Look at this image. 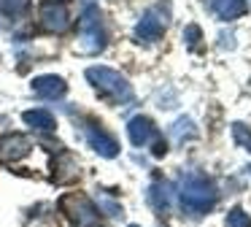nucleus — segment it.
<instances>
[{
  "instance_id": "f257e3e1",
  "label": "nucleus",
  "mask_w": 251,
  "mask_h": 227,
  "mask_svg": "<svg viewBox=\"0 0 251 227\" xmlns=\"http://www.w3.org/2000/svg\"><path fill=\"white\" fill-rule=\"evenodd\" d=\"M178 198H181V208L186 211L189 216H202L216 205V187L208 176L202 173H186L181 178V189H178Z\"/></svg>"
},
{
  "instance_id": "f03ea898",
  "label": "nucleus",
  "mask_w": 251,
  "mask_h": 227,
  "mask_svg": "<svg viewBox=\"0 0 251 227\" xmlns=\"http://www.w3.org/2000/svg\"><path fill=\"white\" fill-rule=\"evenodd\" d=\"M87 79L100 95H105L111 103H130L132 100V86L130 81L122 73L111 68H103V65H95V68H87Z\"/></svg>"
},
{
  "instance_id": "7ed1b4c3",
  "label": "nucleus",
  "mask_w": 251,
  "mask_h": 227,
  "mask_svg": "<svg viewBox=\"0 0 251 227\" xmlns=\"http://www.w3.org/2000/svg\"><path fill=\"white\" fill-rule=\"evenodd\" d=\"M78 49L84 54H98L105 49V27L98 5H87L78 25Z\"/></svg>"
},
{
  "instance_id": "20e7f679",
  "label": "nucleus",
  "mask_w": 251,
  "mask_h": 227,
  "mask_svg": "<svg viewBox=\"0 0 251 227\" xmlns=\"http://www.w3.org/2000/svg\"><path fill=\"white\" fill-rule=\"evenodd\" d=\"M60 208L68 214V219L73 222V227H95L98 225V211H95L92 200L78 195V192L65 195V198L60 200Z\"/></svg>"
},
{
  "instance_id": "39448f33",
  "label": "nucleus",
  "mask_w": 251,
  "mask_h": 227,
  "mask_svg": "<svg viewBox=\"0 0 251 227\" xmlns=\"http://www.w3.org/2000/svg\"><path fill=\"white\" fill-rule=\"evenodd\" d=\"M71 25V14H68L65 3H57V0H46L41 5V27L49 32H62Z\"/></svg>"
},
{
  "instance_id": "423d86ee",
  "label": "nucleus",
  "mask_w": 251,
  "mask_h": 227,
  "mask_svg": "<svg viewBox=\"0 0 251 227\" xmlns=\"http://www.w3.org/2000/svg\"><path fill=\"white\" fill-rule=\"evenodd\" d=\"M84 133H87L89 146H92L98 154H103V157H116V154H119V143H116V138L111 133H105L100 124L89 122L87 127H84Z\"/></svg>"
},
{
  "instance_id": "0eeeda50",
  "label": "nucleus",
  "mask_w": 251,
  "mask_h": 227,
  "mask_svg": "<svg viewBox=\"0 0 251 227\" xmlns=\"http://www.w3.org/2000/svg\"><path fill=\"white\" fill-rule=\"evenodd\" d=\"M165 22H168V19H159V16L154 14V8L146 11V14L141 16V22L135 25V38H138V41H146V43L159 41L162 32H165Z\"/></svg>"
},
{
  "instance_id": "6e6552de",
  "label": "nucleus",
  "mask_w": 251,
  "mask_h": 227,
  "mask_svg": "<svg viewBox=\"0 0 251 227\" xmlns=\"http://www.w3.org/2000/svg\"><path fill=\"white\" fill-rule=\"evenodd\" d=\"M149 203L157 214H168L173 208V187L168 181H154L149 187Z\"/></svg>"
},
{
  "instance_id": "1a4fd4ad",
  "label": "nucleus",
  "mask_w": 251,
  "mask_h": 227,
  "mask_svg": "<svg viewBox=\"0 0 251 227\" xmlns=\"http://www.w3.org/2000/svg\"><path fill=\"white\" fill-rule=\"evenodd\" d=\"M68 89V84L60 79V76H38V79L33 81V92L38 97H46V100H57V97H62Z\"/></svg>"
},
{
  "instance_id": "9d476101",
  "label": "nucleus",
  "mask_w": 251,
  "mask_h": 227,
  "mask_svg": "<svg viewBox=\"0 0 251 227\" xmlns=\"http://www.w3.org/2000/svg\"><path fill=\"white\" fill-rule=\"evenodd\" d=\"M127 135H130V141L135 146H146L149 141L157 138V130H154L151 119L146 116H132L130 124H127Z\"/></svg>"
},
{
  "instance_id": "9b49d317",
  "label": "nucleus",
  "mask_w": 251,
  "mask_h": 227,
  "mask_svg": "<svg viewBox=\"0 0 251 227\" xmlns=\"http://www.w3.org/2000/svg\"><path fill=\"white\" fill-rule=\"evenodd\" d=\"M211 3V8H213V14L219 16V19H224V22H229V19H238V16H243L246 14V0H208Z\"/></svg>"
},
{
  "instance_id": "f8f14e48",
  "label": "nucleus",
  "mask_w": 251,
  "mask_h": 227,
  "mask_svg": "<svg viewBox=\"0 0 251 227\" xmlns=\"http://www.w3.org/2000/svg\"><path fill=\"white\" fill-rule=\"evenodd\" d=\"M30 151V141L25 135H6V138L0 141V154L6 157V160H19Z\"/></svg>"
},
{
  "instance_id": "ddd939ff",
  "label": "nucleus",
  "mask_w": 251,
  "mask_h": 227,
  "mask_svg": "<svg viewBox=\"0 0 251 227\" xmlns=\"http://www.w3.org/2000/svg\"><path fill=\"white\" fill-rule=\"evenodd\" d=\"M73 178H78V162L71 154H60L54 160V181L65 184V181H73Z\"/></svg>"
},
{
  "instance_id": "4468645a",
  "label": "nucleus",
  "mask_w": 251,
  "mask_h": 227,
  "mask_svg": "<svg viewBox=\"0 0 251 227\" xmlns=\"http://www.w3.org/2000/svg\"><path fill=\"white\" fill-rule=\"evenodd\" d=\"M22 119L30 124V127L41 130V133H51V130H54V116H51L46 108H33V111H25Z\"/></svg>"
},
{
  "instance_id": "2eb2a0df",
  "label": "nucleus",
  "mask_w": 251,
  "mask_h": 227,
  "mask_svg": "<svg viewBox=\"0 0 251 227\" xmlns=\"http://www.w3.org/2000/svg\"><path fill=\"white\" fill-rule=\"evenodd\" d=\"M27 8H30V0H0V11L6 16H14V19L22 16Z\"/></svg>"
},
{
  "instance_id": "dca6fc26",
  "label": "nucleus",
  "mask_w": 251,
  "mask_h": 227,
  "mask_svg": "<svg viewBox=\"0 0 251 227\" xmlns=\"http://www.w3.org/2000/svg\"><path fill=\"white\" fill-rule=\"evenodd\" d=\"M232 138L238 146H243L246 151H251V130L246 127V124H240V122L232 124Z\"/></svg>"
},
{
  "instance_id": "f3484780",
  "label": "nucleus",
  "mask_w": 251,
  "mask_h": 227,
  "mask_svg": "<svg viewBox=\"0 0 251 227\" xmlns=\"http://www.w3.org/2000/svg\"><path fill=\"white\" fill-rule=\"evenodd\" d=\"M227 227H251V216L243 208H232L227 214Z\"/></svg>"
},
{
  "instance_id": "a211bd4d",
  "label": "nucleus",
  "mask_w": 251,
  "mask_h": 227,
  "mask_svg": "<svg viewBox=\"0 0 251 227\" xmlns=\"http://www.w3.org/2000/svg\"><path fill=\"white\" fill-rule=\"evenodd\" d=\"M173 135L178 141H184V135H189V138H195L197 130H195V122L192 119H178V122L173 124Z\"/></svg>"
},
{
  "instance_id": "6ab92c4d",
  "label": "nucleus",
  "mask_w": 251,
  "mask_h": 227,
  "mask_svg": "<svg viewBox=\"0 0 251 227\" xmlns=\"http://www.w3.org/2000/svg\"><path fill=\"white\" fill-rule=\"evenodd\" d=\"M200 41H202L200 27H197V25H189V27L184 30V43H186L189 49H197V46H200Z\"/></svg>"
},
{
  "instance_id": "aec40b11",
  "label": "nucleus",
  "mask_w": 251,
  "mask_h": 227,
  "mask_svg": "<svg viewBox=\"0 0 251 227\" xmlns=\"http://www.w3.org/2000/svg\"><path fill=\"white\" fill-rule=\"evenodd\" d=\"M98 203H100V208H103L108 216H119L122 214V205L116 203V200H111L108 195H98Z\"/></svg>"
},
{
  "instance_id": "412c9836",
  "label": "nucleus",
  "mask_w": 251,
  "mask_h": 227,
  "mask_svg": "<svg viewBox=\"0 0 251 227\" xmlns=\"http://www.w3.org/2000/svg\"><path fill=\"white\" fill-rule=\"evenodd\" d=\"M165 151H168V143H165L162 138H157V143H154V157H162Z\"/></svg>"
},
{
  "instance_id": "4be33fe9",
  "label": "nucleus",
  "mask_w": 251,
  "mask_h": 227,
  "mask_svg": "<svg viewBox=\"0 0 251 227\" xmlns=\"http://www.w3.org/2000/svg\"><path fill=\"white\" fill-rule=\"evenodd\" d=\"M219 38H222V46H224V49H227V46L232 49V46H235V38H232V35H227V32H222Z\"/></svg>"
},
{
  "instance_id": "5701e85b",
  "label": "nucleus",
  "mask_w": 251,
  "mask_h": 227,
  "mask_svg": "<svg viewBox=\"0 0 251 227\" xmlns=\"http://www.w3.org/2000/svg\"><path fill=\"white\" fill-rule=\"evenodd\" d=\"M130 227H138V225H130Z\"/></svg>"
},
{
  "instance_id": "b1692460",
  "label": "nucleus",
  "mask_w": 251,
  "mask_h": 227,
  "mask_svg": "<svg viewBox=\"0 0 251 227\" xmlns=\"http://www.w3.org/2000/svg\"><path fill=\"white\" fill-rule=\"evenodd\" d=\"M249 170H251V168H249Z\"/></svg>"
},
{
  "instance_id": "393cba45",
  "label": "nucleus",
  "mask_w": 251,
  "mask_h": 227,
  "mask_svg": "<svg viewBox=\"0 0 251 227\" xmlns=\"http://www.w3.org/2000/svg\"><path fill=\"white\" fill-rule=\"evenodd\" d=\"M159 227H162V225H159Z\"/></svg>"
}]
</instances>
